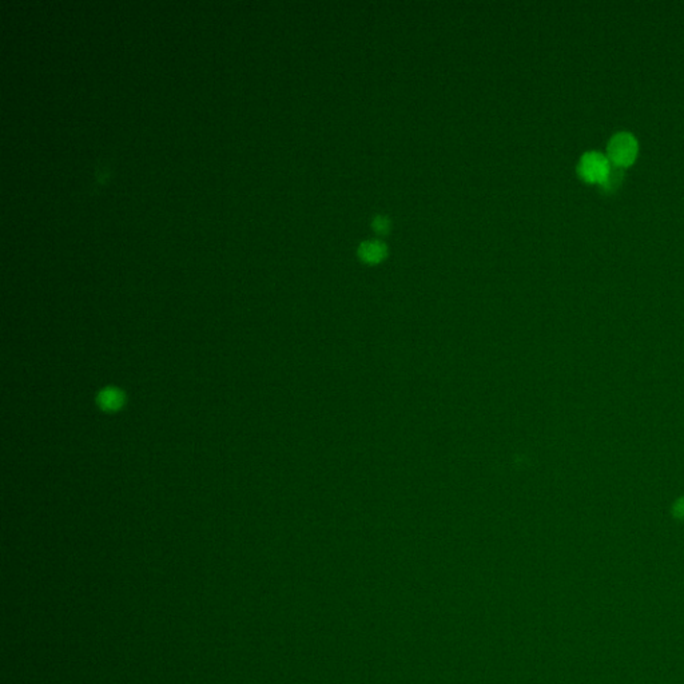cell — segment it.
I'll return each mask as SVG.
<instances>
[{"instance_id":"obj_1","label":"cell","mask_w":684,"mask_h":684,"mask_svg":"<svg viewBox=\"0 0 684 684\" xmlns=\"http://www.w3.org/2000/svg\"><path fill=\"white\" fill-rule=\"evenodd\" d=\"M638 141L628 131L616 133L608 143V157L616 166H628L636 158Z\"/></svg>"},{"instance_id":"obj_2","label":"cell","mask_w":684,"mask_h":684,"mask_svg":"<svg viewBox=\"0 0 684 684\" xmlns=\"http://www.w3.org/2000/svg\"><path fill=\"white\" fill-rule=\"evenodd\" d=\"M611 169L609 160L599 151H588L580 158L578 171L588 182L602 183Z\"/></svg>"},{"instance_id":"obj_3","label":"cell","mask_w":684,"mask_h":684,"mask_svg":"<svg viewBox=\"0 0 684 684\" xmlns=\"http://www.w3.org/2000/svg\"><path fill=\"white\" fill-rule=\"evenodd\" d=\"M386 256V246L379 240L365 241L359 247V257L366 263H379Z\"/></svg>"},{"instance_id":"obj_4","label":"cell","mask_w":684,"mask_h":684,"mask_svg":"<svg viewBox=\"0 0 684 684\" xmlns=\"http://www.w3.org/2000/svg\"><path fill=\"white\" fill-rule=\"evenodd\" d=\"M623 167L614 164V166H611L607 177L604 178L600 184L607 190H614L620 184V182L623 180Z\"/></svg>"},{"instance_id":"obj_5","label":"cell","mask_w":684,"mask_h":684,"mask_svg":"<svg viewBox=\"0 0 684 684\" xmlns=\"http://www.w3.org/2000/svg\"><path fill=\"white\" fill-rule=\"evenodd\" d=\"M121 403L122 397L120 392L108 389V390H104L102 393L101 403L106 409H115L120 406Z\"/></svg>"},{"instance_id":"obj_6","label":"cell","mask_w":684,"mask_h":684,"mask_svg":"<svg viewBox=\"0 0 684 684\" xmlns=\"http://www.w3.org/2000/svg\"><path fill=\"white\" fill-rule=\"evenodd\" d=\"M372 226H373V229H374L377 233H380V234H385V233L389 230V227H390V222H389V220H388L386 217L379 216V217H376V218L373 220V225H372Z\"/></svg>"},{"instance_id":"obj_7","label":"cell","mask_w":684,"mask_h":684,"mask_svg":"<svg viewBox=\"0 0 684 684\" xmlns=\"http://www.w3.org/2000/svg\"><path fill=\"white\" fill-rule=\"evenodd\" d=\"M672 515L678 520H684V496L678 499L672 505Z\"/></svg>"}]
</instances>
